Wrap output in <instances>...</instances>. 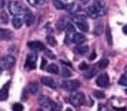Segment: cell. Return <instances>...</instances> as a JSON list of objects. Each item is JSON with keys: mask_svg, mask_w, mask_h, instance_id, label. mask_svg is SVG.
Wrapping results in <instances>:
<instances>
[{"mask_svg": "<svg viewBox=\"0 0 127 111\" xmlns=\"http://www.w3.org/2000/svg\"><path fill=\"white\" fill-rule=\"evenodd\" d=\"M26 10L28 8H26L21 1H11V3L8 4V11H10V14H12V15H22V14H25Z\"/></svg>", "mask_w": 127, "mask_h": 111, "instance_id": "6da1fadb", "label": "cell"}, {"mask_svg": "<svg viewBox=\"0 0 127 111\" xmlns=\"http://www.w3.org/2000/svg\"><path fill=\"white\" fill-rule=\"evenodd\" d=\"M1 19H3V21H1L3 23H7V22H8V17H7V14L1 12Z\"/></svg>", "mask_w": 127, "mask_h": 111, "instance_id": "1f68e13d", "label": "cell"}, {"mask_svg": "<svg viewBox=\"0 0 127 111\" xmlns=\"http://www.w3.org/2000/svg\"><path fill=\"white\" fill-rule=\"evenodd\" d=\"M53 6L56 10H66V3H63L62 0H53Z\"/></svg>", "mask_w": 127, "mask_h": 111, "instance_id": "7402d4cb", "label": "cell"}, {"mask_svg": "<svg viewBox=\"0 0 127 111\" xmlns=\"http://www.w3.org/2000/svg\"><path fill=\"white\" fill-rule=\"evenodd\" d=\"M124 71H126V73H127V66H126V67H124Z\"/></svg>", "mask_w": 127, "mask_h": 111, "instance_id": "b9f144b4", "label": "cell"}, {"mask_svg": "<svg viewBox=\"0 0 127 111\" xmlns=\"http://www.w3.org/2000/svg\"><path fill=\"white\" fill-rule=\"evenodd\" d=\"M23 22H25L28 26H32V25H33V22H34V17H33V14H32V12L29 11V10H26V11H25Z\"/></svg>", "mask_w": 127, "mask_h": 111, "instance_id": "8fae6325", "label": "cell"}, {"mask_svg": "<svg viewBox=\"0 0 127 111\" xmlns=\"http://www.w3.org/2000/svg\"><path fill=\"white\" fill-rule=\"evenodd\" d=\"M28 47L30 50H34V51H44L45 50V44L41 41H30L28 44Z\"/></svg>", "mask_w": 127, "mask_h": 111, "instance_id": "30bf717a", "label": "cell"}, {"mask_svg": "<svg viewBox=\"0 0 127 111\" xmlns=\"http://www.w3.org/2000/svg\"><path fill=\"white\" fill-rule=\"evenodd\" d=\"M96 84L100 88H107L109 85V77H108V74H100L96 80Z\"/></svg>", "mask_w": 127, "mask_h": 111, "instance_id": "8992f818", "label": "cell"}, {"mask_svg": "<svg viewBox=\"0 0 127 111\" xmlns=\"http://www.w3.org/2000/svg\"><path fill=\"white\" fill-rule=\"evenodd\" d=\"M52 103L49 97L47 96H40L38 97V104L41 106V108H45V110H52Z\"/></svg>", "mask_w": 127, "mask_h": 111, "instance_id": "52a82bcc", "label": "cell"}, {"mask_svg": "<svg viewBox=\"0 0 127 111\" xmlns=\"http://www.w3.org/2000/svg\"><path fill=\"white\" fill-rule=\"evenodd\" d=\"M44 3H45V0H37V6H41Z\"/></svg>", "mask_w": 127, "mask_h": 111, "instance_id": "f35d334b", "label": "cell"}, {"mask_svg": "<svg viewBox=\"0 0 127 111\" xmlns=\"http://www.w3.org/2000/svg\"><path fill=\"white\" fill-rule=\"evenodd\" d=\"M70 103H71L74 107H81V106L85 104L86 99H85V95L81 93V92H75V93H72L71 96L68 97Z\"/></svg>", "mask_w": 127, "mask_h": 111, "instance_id": "7a4b0ae2", "label": "cell"}, {"mask_svg": "<svg viewBox=\"0 0 127 111\" xmlns=\"http://www.w3.org/2000/svg\"><path fill=\"white\" fill-rule=\"evenodd\" d=\"M79 69L81 70H86L88 69V63H86V62H82V63L79 64Z\"/></svg>", "mask_w": 127, "mask_h": 111, "instance_id": "d6a6232c", "label": "cell"}, {"mask_svg": "<svg viewBox=\"0 0 127 111\" xmlns=\"http://www.w3.org/2000/svg\"><path fill=\"white\" fill-rule=\"evenodd\" d=\"M44 51H45V54H47V56H48V58H53V56H55L52 52H51V51H48V50H44Z\"/></svg>", "mask_w": 127, "mask_h": 111, "instance_id": "e575fe53", "label": "cell"}, {"mask_svg": "<svg viewBox=\"0 0 127 111\" xmlns=\"http://www.w3.org/2000/svg\"><path fill=\"white\" fill-rule=\"evenodd\" d=\"M126 92H127V91H126Z\"/></svg>", "mask_w": 127, "mask_h": 111, "instance_id": "ee69618b", "label": "cell"}, {"mask_svg": "<svg viewBox=\"0 0 127 111\" xmlns=\"http://www.w3.org/2000/svg\"><path fill=\"white\" fill-rule=\"evenodd\" d=\"M105 32H107V41H108V44L112 45V36H111V29L108 28Z\"/></svg>", "mask_w": 127, "mask_h": 111, "instance_id": "83f0119b", "label": "cell"}, {"mask_svg": "<svg viewBox=\"0 0 127 111\" xmlns=\"http://www.w3.org/2000/svg\"><path fill=\"white\" fill-rule=\"evenodd\" d=\"M123 33H124V34H127V23L123 26Z\"/></svg>", "mask_w": 127, "mask_h": 111, "instance_id": "ab89813d", "label": "cell"}, {"mask_svg": "<svg viewBox=\"0 0 127 111\" xmlns=\"http://www.w3.org/2000/svg\"><path fill=\"white\" fill-rule=\"evenodd\" d=\"M74 52L78 54V55H85V54H88V47L83 45V44H79V45H77V48L74 50Z\"/></svg>", "mask_w": 127, "mask_h": 111, "instance_id": "d6986e66", "label": "cell"}, {"mask_svg": "<svg viewBox=\"0 0 127 111\" xmlns=\"http://www.w3.org/2000/svg\"><path fill=\"white\" fill-rule=\"evenodd\" d=\"M74 23L77 25V28L79 29L81 32H88V30H89L88 21L85 19V17H83V15H77V14H75V17H74Z\"/></svg>", "mask_w": 127, "mask_h": 111, "instance_id": "3957f363", "label": "cell"}, {"mask_svg": "<svg viewBox=\"0 0 127 111\" xmlns=\"http://www.w3.org/2000/svg\"><path fill=\"white\" fill-rule=\"evenodd\" d=\"M15 64V58L12 55H6L0 59V67L1 69H11Z\"/></svg>", "mask_w": 127, "mask_h": 111, "instance_id": "277c9868", "label": "cell"}, {"mask_svg": "<svg viewBox=\"0 0 127 111\" xmlns=\"http://www.w3.org/2000/svg\"><path fill=\"white\" fill-rule=\"evenodd\" d=\"M66 10L70 12V14H77V12L79 11V4H77V3L67 4V6H66Z\"/></svg>", "mask_w": 127, "mask_h": 111, "instance_id": "ac0fdd59", "label": "cell"}, {"mask_svg": "<svg viewBox=\"0 0 127 111\" xmlns=\"http://www.w3.org/2000/svg\"><path fill=\"white\" fill-rule=\"evenodd\" d=\"M28 89H29V92H30V93H37V92H38V85H37L36 82L29 84Z\"/></svg>", "mask_w": 127, "mask_h": 111, "instance_id": "cb8c5ba5", "label": "cell"}, {"mask_svg": "<svg viewBox=\"0 0 127 111\" xmlns=\"http://www.w3.org/2000/svg\"><path fill=\"white\" fill-rule=\"evenodd\" d=\"M11 22H12V25H14L15 29H19L21 26H22V23H23V18L21 17V15H14V18L11 19Z\"/></svg>", "mask_w": 127, "mask_h": 111, "instance_id": "9a60e30c", "label": "cell"}, {"mask_svg": "<svg viewBox=\"0 0 127 111\" xmlns=\"http://www.w3.org/2000/svg\"><path fill=\"white\" fill-rule=\"evenodd\" d=\"M93 96H94V97H97V99H104V97H105V95L102 93V92L94 91V92H93Z\"/></svg>", "mask_w": 127, "mask_h": 111, "instance_id": "f1b7e54d", "label": "cell"}, {"mask_svg": "<svg viewBox=\"0 0 127 111\" xmlns=\"http://www.w3.org/2000/svg\"><path fill=\"white\" fill-rule=\"evenodd\" d=\"M108 64H109L108 59H101V60H100L98 63H97V67H98V69H105V67H107Z\"/></svg>", "mask_w": 127, "mask_h": 111, "instance_id": "d4e9b609", "label": "cell"}, {"mask_svg": "<svg viewBox=\"0 0 127 111\" xmlns=\"http://www.w3.org/2000/svg\"><path fill=\"white\" fill-rule=\"evenodd\" d=\"M36 62H37V55L36 54H30V55L26 58V69L28 70H33L36 67Z\"/></svg>", "mask_w": 127, "mask_h": 111, "instance_id": "ba28073f", "label": "cell"}, {"mask_svg": "<svg viewBox=\"0 0 127 111\" xmlns=\"http://www.w3.org/2000/svg\"><path fill=\"white\" fill-rule=\"evenodd\" d=\"M12 110H15V111H21V110H23V106H22V104H19V103H15V104L12 106Z\"/></svg>", "mask_w": 127, "mask_h": 111, "instance_id": "4dcf8cb0", "label": "cell"}, {"mask_svg": "<svg viewBox=\"0 0 127 111\" xmlns=\"http://www.w3.org/2000/svg\"><path fill=\"white\" fill-rule=\"evenodd\" d=\"M62 77H64V78H70V77H71V71H70V70L63 69V71H62Z\"/></svg>", "mask_w": 127, "mask_h": 111, "instance_id": "f546056e", "label": "cell"}, {"mask_svg": "<svg viewBox=\"0 0 127 111\" xmlns=\"http://www.w3.org/2000/svg\"><path fill=\"white\" fill-rule=\"evenodd\" d=\"M0 73H1V67H0Z\"/></svg>", "mask_w": 127, "mask_h": 111, "instance_id": "7bdbcfd3", "label": "cell"}, {"mask_svg": "<svg viewBox=\"0 0 127 111\" xmlns=\"http://www.w3.org/2000/svg\"><path fill=\"white\" fill-rule=\"evenodd\" d=\"M10 39H12V32L0 28V40H10Z\"/></svg>", "mask_w": 127, "mask_h": 111, "instance_id": "5bb4252c", "label": "cell"}, {"mask_svg": "<svg viewBox=\"0 0 127 111\" xmlns=\"http://www.w3.org/2000/svg\"><path fill=\"white\" fill-rule=\"evenodd\" d=\"M8 88H10V82H7L6 85L1 88V91H0V102L7 100V97H8Z\"/></svg>", "mask_w": 127, "mask_h": 111, "instance_id": "4fadbf2b", "label": "cell"}, {"mask_svg": "<svg viewBox=\"0 0 127 111\" xmlns=\"http://www.w3.org/2000/svg\"><path fill=\"white\" fill-rule=\"evenodd\" d=\"M45 67H47V60H45V59H44V58H42V60H41V69H42V70H44V69H45Z\"/></svg>", "mask_w": 127, "mask_h": 111, "instance_id": "836d02e7", "label": "cell"}, {"mask_svg": "<svg viewBox=\"0 0 127 111\" xmlns=\"http://www.w3.org/2000/svg\"><path fill=\"white\" fill-rule=\"evenodd\" d=\"M4 4H6V0H0V10H3Z\"/></svg>", "mask_w": 127, "mask_h": 111, "instance_id": "8d00e7d4", "label": "cell"}, {"mask_svg": "<svg viewBox=\"0 0 127 111\" xmlns=\"http://www.w3.org/2000/svg\"><path fill=\"white\" fill-rule=\"evenodd\" d=\"M30 4H33V6H37V0H28Z\"/></svg>", "mask_w": 127, "mask_h": 111, "instance_id": "74e56055", "label": "cell"}, {"mask_svg": "<svg viewBox=\"0 0 127 111\" xmlns=\"http://www.w3.org/2000/svg\"><path fill=\"white\" fill-rule=\"evenodd\" d=\"M85 41H86L85 34H82V33H77V32H75L74 39H72V43H75L77 45H79V44H83Z\"/></svg>", "mask_w": 127, "mask_h": 111, "instance_id": "7c38bea8", "label": "cell"}, {"mask_svg": "<svg viewBox=\"0 0 127 111\" xmlns=\"http://www.w3.org/2000/svg\"><path fill=\"white\" fill-rule=\"evenodd\" d=\"M47 43L51 45V47H55V45H56V39L53 36H48L47 37Z\"/></svg>", "mask_w": 127, "mask_h": 111, "instance_id": "484cf974", "label": "cell"}, {"mask_svg": "<svg viewBox=\"0 0 127 111\" xmlns=\"http://www.w3.org/2000/svg\"><path fill=\"white\" fill-rule=\"evenodd\" d=\"M97 71L98 70L94 67V69H88V71L85 73V78H88V80H90V78H93L94 75H97Z\"/></svg>", "mask_w": 127, "mask_h": 111, "instance_id": "44dd1931", "label": "cell"}, {"mask_svg": "<svg viewBox=\"0 0 127 111\" xmlns=\"http://www.w3.org/2000/svg\"><path fill=\"white\" fill-rule=\"evenodd\" d=\"M102 32H104V25H102L101 21H98V22L96 23V26H94V34H96V36H100V34H102Z\"/></svg>", "mask_w": 127, "mask_h": 111, "instance_id": "ffe728a7", "label": "cell"}, {"mask_svg": "<svg viewBox=\"0 0 127 111\" xmlns=\"http://www.w3.org/2000/svg\"><path fill=\"white\" fill-rule=\"evenodd\" d=\"M86 14H88L89 17H92V18H98L100 17L98 11H97V8L94 6H89L88 8H86Z\"/></svg>", "mask_w": 127, "mask_h": 111, "instance_id": "2e32d148", "label": "cell"}, {"mask_svg": "<svg viewBox=\"0 0 127 111\" xmlns=\"http://www.w3.org/2000/svg\"><path fill=\"white\" fill-rule=\"evenodd\" d=\"M42 84H44L45 86H49V88H53L55 89L56 88V82H55V80H52L51 77H42Z\"/></svg>", "mask_w": 127, "mask_h": 111, "instance_id": "e0dca14e", "label": "cell"}, {"mask_svg": "<svg viewBox=\"0 0 127 111\" xmlns=\"http://www.w3.org/2000/svg\"><path fill=\"white\" fill-rule=\"evenodd\" d=\"M89 0H81V3H88Z\"/></svg>", "mask_w": 127, "mask_h": 111, "instance_id": "60d3db41", "label": "cell"}, {"mask_svg": "<svg viewBox=\"0 0 127 111\" xmlns=\"http://www.w3.org/2000/svg\"><path fill=\"white\" fill-rule=\"evenodd\" d=\"M47 70L51 74H59V67H58V64H55V63L49 64V66L47 67Z\"/></svg>", "mask_w": 127, "mask_h": 111, "instance_id": "603a6c76", "label": "cell"}, {"mask_svg": "<svg viewBox=\"0 0 127 111\" xmlns=\"http://www.w3.org/2000/svg\"><path fill=\"white\" fill-rule=\"evenodd\" d=\"M93 6L97 8L100 17H101V15H104L105 12H107V6H105V3L102 1V0H96V1L93 3Z\"/></svg>", "mask_w": 127, "mask_h": 111, "instance_id": "9c48e42d", "label": "cell"}, {"mask_svg": "<svg viewBox=\"0 0 127 111\" xmlns=\"http://www.w3.org/2000/svg\"><path fill=\"white\" fill-rule=\"evenodd\" d=\"M119 84H120L122 86H127V75H122V77L119 78Z\"/></svg>", "mask_w": 127, "mask_h": 111, "instance_id": "4316f807", "label": "cell"}, {"mask_svg": "<svg viewBox=\"0 0 127 111\" xmlns=\"http://www.w3.org/2000/svg\"><path fill=\"white\" fill-rule=\"evenodd\" d=\"M62 86H63V89H66V91L72 92V91H77V89L79 88L81 82L78 80H67V81H64V82L62 84Z\"/></svg>", "mask_w": 127, "mask_h": 111, "instance_id": "5b68a950", "label": "cell"}, {"mask_svg": "<svg viewBox=\"0 0 127 111\" xmlns=\"http://www.w3.org/2000/svg\"><path fill=\"white\" fill-rule=\"evenodd\" d=\"M89 59H90V60H94V59H96V52H92L90 56H89Z\"/></svg>", "mask_w": 127, "mask_h": 111, "instance_id": "d590c367", "label": "cell"}]
</instances>
